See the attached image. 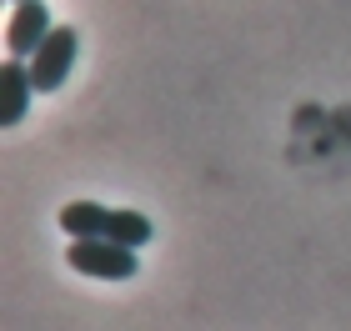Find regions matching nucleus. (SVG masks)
Returning <instances> with one entry per match:
<instances>
[{
  "instance_id": "f257e3e1",
  "label": "nucleus",
  "mask_w": 351,
  "mask_h": 331,
  "mask_svg": "<svg viewBox=\"0 0 351 331\" xmlns=\"http://www.w3.org/2000/svg\"><path fill=\"white\" fill-rule=\"evenodd\" d=\"M66 261H71V271L95 276V281H131L141 271L136 246H121V241H110V236H71Z\"/></svg>"
},
{
  "instance_id": "f03ea898",
  "label": "nucleus",
  "mask_w": 351,
  "mask_h": 331,
  "mask_svg": "<svg viewBox=\"0 0 351 331\" xmlns=\"http://www.w3.org/2000/svg\"><path fill=\"white\" fill-rule=\"evenodd\" d=\"M75 51H81V40H75L71 25H56L51 36L36 45V56H30V81H36L40 96H51L71 81V66H75Z\"/></svg>"
},
{
  "instance_id": "7ed1b4c3",
  "label": "nucleus",
  "mask_w": 351,
  "mask_h": 331,
  "mask_svg": "<svg viewBox=\"0 0 351 331\" xmlns=\"http://www.w3.org/2000/svg\"><path fill=\"white\" fill-rule=\"evenodd\" d=\"M56 30L51 10H45V0H15L10 5V21H5V51L10 56H36V45Z\"/></svg>"
},
{
  "instance_id": "20e7f679",
  "label": "nucleus",
  "mask_w": 351,
  "mask_h": 331,
  "mask_svg": "<svg viewBox=\"0 0 351 331\" xmlns=\"http://www.w3.org/2000/svg\"><path fill=\"white\" fill-rule=\"evenodd\" d=\"M30 96H40L36 81H30V60L25 56H10L0 66V125H21L25 110H30Z\"/></svg>"
},
{
  "instance_id": "39448f33",
  "label": "nucleus",
  "mask_w": 351,
  "mask_h": 331,
  "mask_svg": "<svg viewBox=\"0 0 351 331\" xmlns=\"http://www.w3.org/2000/svg\"><path fill=\"white\" fill-rule=\"evenodd\" d=\"M60 231L66 236H106L110 226V206H101V201H71V206H60Z\"/></svg>"
},
{
  "instance_id": "423d86ee",
  "label": "nucleus",
  "mask_w": 351,
  "mask_h": 331,
  "mask_svg": "<svg viewBox=\"0 0 351 331\" xmlns=\"http://www.w3.org/2000/svg\"><path fill=\"white\" fill-rule=\"evenodd\" d=\"M151 221L146 216H141V211H125V206H110V226H106V236H110V241H121V246H146L151 241Z\"/></svg>"
},
{
  "instance_id": "0eeeda50",
  "label": "nucleus",
  "mask_w": 351,
  "mask_h": 331,
  "mask_svg": "<svg viewBox=\"0 0 351 331\" xmlns=\"http://www.w3.org/2000/svg\"><path fill=\"white\" fill-rule=\"evenodd\" d=\"M10 5H15V0H10Z\"/></svg>"
}]
</instances>
